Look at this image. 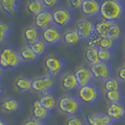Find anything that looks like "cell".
<instances>
[{"label": "cell", "mask_w": 125, "mask_h": 125, "mask_svg": "<svg viewBox=\"0 0 125 125\" xmlns=\"http://www.w3.org/2000/svg\"><path fill=\"white\" fill-rule=\"evenodd\" d=\"M124 6L118 0H105L100 2L99 17L104 21L116 23L123 17Z\"/></svg>", "instance_id": "6da1fadb"}, {"label": "cell", "mask_w": 125, "mask_h": 125, "mask_svg": "<svg viewBox=\"0 0 125 125\" xmlns=\"http://www.w3.org/2000/svg\"><path fill=\"white\" fill-rule=\"evenodd\" d=\"M22 62L20 51L13 47H6L0 51V66L3 70H16Z\"/></svg>", "instance_id": "7a4b0ae2"}, {"label": "cell", "mask_w": 125, "mask_h": 125, "mask_svg": "<svg viewBox=\"0 0 125 125\" xmlns=\"http://www.w3.org/2000/svg\"><path fill=\"white\" fill-rule=\"evenodd\" d=\"M81 108V103L77 98L70 95L61 97L58 102V109L64 114L74 116L79 113Z\"/></svg>", "instance_id": "3957f363"}, {"label": "cell", "mask_w": 125, "mask_h": 125, "mask_svg": "<svg viewBox=\"0 0 125 125\" xmlns=\"http://www.w3.org/2000/svg\"><path fill=\"white\" fill-rule=\"evenodd\" d=\"M54 84V78L49 75L36 77L31 81V91L41 95L49 93V92L53 88Z\"/></svg>", "instance_id": "277c9868"}, {"label": "cell", "mask_w": 125, "mask_h": 125, "mask_svg": "<svg viewBox=\"0 0 125 125\" xmlns=\"http://www.w3.org/2000/svg\"><path fill=\"white\" fill-rule=\"evenodd\" d=\"M99 89L93 83L89 84L78 90L77 99L81 103L85 104H91L95 103L99 96Z\"/></svg>", "instance_id": "5b68a950"}, {"label": "cell", "mask_w": 125, "mask_h": 125, "mask_svg": "<svg viewBox=\"0 0 125 125\" xmlns=\"http://www.w3.org/2000/svg\"><path fill=\"white\" fill-rule=\"evenodd\" d=\"M52 25L57 27H62L68 25L72 20V14L67 8L58 7L52 12Z\"/></svg>", "instance_id": "8992f818"}, {"label": "cell", "mask_w": 125, "mask_h": 125, "mask_svg": "<svg viewBox=\"0 0 125 125\" xmlns=\"http://www.w3.org/2000/svg\"><path fill=\"white\" fill-rule=\"evenodd\" d=\"M89 70L92 73L93 79L105 81L109 77H111L112 68L108 62H99L96 64L90 66Z\"/></svg>", "instance_id": "52a82bcc"}, {"label": "cell", "mask_w": 125, "mask_h": 125, "mask_svg": "<svg viewBox=\"0 0 125 125\" xmlns=\"http://www.w3.org/2000/svg\"><path fill=\"white\" fill-rule=\"evenodd\" d=\"M62 38L61 31L54 25H51L44 29L42 32V39L46 45H55Z\"/></svg>", "instance_id": "ba28073f"}, {"label": "cell", "mask_w": 125, "mask_h": 125, "mask_svg": "<svg viewBox=\"0 0 125 125\" xmlns=\"http://www.w3.org/2000/svg\"><path fill=\"white\" fill-rule=\"evenodd\" d=\"M45 66L49 76L54 77L60 73L63 68V62L56 56H49L45 60Z\"/></svg>", "instance_id": "9c48e42d"}, {"label": "cell", "mask_w": 125, "mask_h": 125, "mask_svg": "<svg viewBox=\"0 0 125 125\" xmlns=\"http://www.w3.org/2000/svg\"><path fill=\"white\" fill-rule=\"evenodd\" d=\"M75 31L81 39H90L94 34V23L88 20L82 19L77 23Z\"/></svg>", "instance_id": "30bf717a"}, {"label": "cell", "mask_w": 125, "mask_h": 125, "mask_svg": "<svg viewBox=\"0 0 125 125\" xmlns=\"http://www.w3.org/2000/svg\"><path fill=\"white\" fill-rule=\"evenodd\" d=\"M52 24V15L49 10L45 9L34 17V27L37 29L44 30Z\"/></svg>", "instance_id": "8fae6325"}, {"label": "cell", "mask_w": 125, "mask_h": 125, "mask_svg": "<svg viewBox=\"0 0 125 125\" xmlns=\"http://www.w3.org/2000/svg\"><path fill=\"white\" fill-rule=\"evenodd\" d=\"M73 74L76 77L79 88L84 87V86L92 83V81L93 80V77L92 73L90 71L89 68H87L86 66H81L79 67H77Z\"/></svg>", "instance_id": "7c38bea8"}, {"label": "cell", "mask_w": 125, "mask_h": 125, "mask_svg": "<svg viewBox=\"0 0 125 125\" xmlns=\"http://www.w3.org/2000/svg\"><path fill=\"white\" fill-rule=\"evenodd\" d=\"M89 125H112L113 120L106 113H88L85 116Z\"/></svg>", "instance_id": "4fadbf2b"}, {"label": "cell", "mask_w": 125, "mask_h": 125, "mask_svg": "<svg viewBox=\"0 0 125 125\" xmlns=\"http://www.w3.org/2000/svg\"><path fill=\"white\" fill-rule=\"evenodd\" d=\"M100 2L95 0H84L81 6V12L87 17H95L99 14Z\"/></svg>", "instance_id": "5bb4252c"}, {"label": "cell", "mask_w": 125, "mask_h": 125, "mask_svg": "<svg viewBox=\"0 0 125 125\" xmlns=\"http://www.w3.org/2000/svg\"><path fill=\"white\" fill-rule=\"evenodd\" d=\"M0 109L5 113H13L21 109V103L14 98L6 97L0 102Z\"/></svg>", "instance_id": "9a60e30c"}, {"label": "cell", "mask_w": 125, "mask_h": 125, "mask_svg": "<svg viewBox=\"0 0 125 125\" xmlns=\"http://www.w3.org/2000/svg\"><path fill=\"white\" fill-rule=\"evenodd\" d=\"M106 114L110 117L112 120H120L125 115V107L120 103H111L107 108Z\"/></svg>", "instance_id": "2e32d148"}, {"label": "cell", "mask_w": 125, "mask_h": 125, "mask_svg": "<svg viewBox=\"0 0 125 125\" xmlns=\"http://www.w3.org/2000/svg\"><path fill=\"white\" fill-rule=\"evenodd\" d=\"M61 87L66 91H71L75 88H79L77 82L76 77L72 73H65L61 78Z\"/></svg>", "instance_id": "e0dca14e"}, {"label": "cell", "mask_w": 125, "mask_h": 125, "mask_svg": "<svg viewBox=\"0 0 125 125\" xmlns=\"http://www.w3.org/2000/svg\"><path fill=\"white\" fill-rule=\"evenodd\" d=\"M113 22L104 21L103 19H99L94 23V34L99 35L100 37L106 38L107 32L109 27L112 25Z\"/></svg>", "instance_id": "ac0fdd59"}, {"label": "cell", "mask_w": 125, "mask_h": 125, "mask_svg": "<svg viewBox=\"0 0 125 125\" xmlns=\"http://www.w3.org/2000/svg\"><path fill=\"white\" fill-rule=\"evenodd\" d=\"M18 3L17 0H2L0 2V8L8 15H14L17 12Z\"/></svg>", "instance_id": "d6986e66"}, {"label": "cell", "mask_w": 125, "mask_h": 125, "mask_svg": "<svg viewBox=\"0 0 125 125\" xmlns=\"http://www.w3.org/2000/svg\"><path fill=\"white\" fill-rule=\"evenodd\" d=\"M31 81L32 80L28 77H19L14 81V87L21 92H26L31 90Z\"/></svg>", "instance_id": "ffe728a7"}, {"label": "cell", "mask_w": 125, "mask_h": 125, "mask_svg": "<svg viewBox=\"0 0 125 125\" xmlns=\"http://www.w3.org/2000/svg\"><path fill=\"white\" fill-rule=\"evenodd\" d=\"M33 109H32V113H33V117L38 120H42L45 119L49 114V111L45 109L44 107L41 105L39 99L35 100L33 103Z\"/></svg>", "instance_id": "44dd1931"}, {"label": "cell", "mask_w": 125, "mask_h": 125, "mask_svg": "<svg viewBox=\"0 0 125 125\" xmlns=\"http://www.w3.org/2000/svg\"><path fill=\"white\" fill-rule=\"evenodd\" d=\"M98 52H99V49L95 46H88L87 49L85 50L84 52L85 60L87 61V62H88L90 66L99 62Z\"/></svg>", "instance_id": "7402d4cb"}, {"label": "cell", "mask_w": 125, "mask_h": 125, "mask_svg": "<svg viewBox=\"0 0 125 125\" xmlns=\"http://www.w3.org/2000/svg\"><path fill=\"white\" fill-rule=\"evenodd\" d=\"M39 102H40L42 106L48 111H51L56 106V99H55L54 96L50 93L41 95Z\"/></svg>", "instance_id": "603a6c76"}, {"label": "cell", "mask_w": 125, "mask_h": 125, "mask_svg": "<svg viewBox=\"0 0 125 125\" xmlns=\"http://www.w3.org/2000/svg\"><path fill=\"white\" fill-rule=\"evenodd\" d=\"M80 37L75 30H69L64 32L62 35V40L68 45H75L80 41Z\"/></svg>", "instance_id": "cb8c5ba5"}, {"label": "cell", "mask_w": 125, "mask_h": 125, "mask_svg": "<svg viewBox=\"0 0 125 125\" xmlns=\"http://www.w3.org/2000/svg\"><path fill=\"white\" fill-rule=\"evenodd\" d=\"M28 46L32 49L33 52L35 53L37 56H40L45 52L46 44L42 38H38L36 41L28 44Z\"/></svg>", "instance_id": "d4e9b609"}, {"label": "cell", "mask_w": 125, "mask_h": 125, "mask_svg": "<svg viewBox=\"0 0 125 125\" xmlns=\"http://www.w3.org/2000/svg\"><path fill=\"white\" fill-rule=\"evenodd\" d=\"M121 34H122V29L120 25L116 23H113L107 32L106 38L113 42H116L120 38Z\"/></svg>", "instance_id": "484cf974"}, {"label": "cell", "mask_w": 125, "mask_h": 125, "mask_svg": "<svg viewBox=\"0 0 125 125\" xmlns=\"http://www.w3.org/2000/svg\"><path fill=\"white\" fill-rule=\"evenodd\" d=\"M27 10L30 13L34 15H38L42 10H45L42 1L39 0H31L27 4Z\"/></svg>", "instance_id": "4316f807"}, {"label": "cell", "mask_w": 125, "mask_h": 125, "mask_svg": "<svg viewBox=\"0 0 125 125\" xmlns=\"http://www.w3.org/2000/svg\"><path fill=\"white\" fill-rule=\"evenodd\" d=\"M23 38L28 44L36 41L38 39V29L34 26H30L23 31Z\"/></svg>", "instance_id": "83f0119b"}, {"label": "cell", "mask_w": 125, "mask_h": 125, "mask_svg": "<svg viewBox=\"0 0 125 125\" xmlns=\"http://www.w3.org/2000/svg\"><path fill=\"white\" fill-rule=\"evenodd\" d=\"M20 56H21L22 61H27V62L34 61L38 58V56L35 55V53L28 45L23 47V49L20 50Z\"/></svg>", "instance_id": "f1b7e54d"}, {"label": "cell", "mask_w": 125, "mask_h": 125, "mask_svg": "<svg viewBox=\"0 0 125 125\" xmlns=\"http://www.w3.org/2000/svg\"><path fill=\"white\" fill-rule=\"evenodd\" d=\"M105 97L109 103H118L122 99V92L120 90L112 92H105Z\"/></svg>", "instance_id": "f546056e"}, {"label": "cell", "mask_w": 125, "mask_h": 125, "mask_svg": "<svg viewBox=\"0 0 125 125\" xmlns=\"http://www.w3.org/2000/svg\"><path fill=\"white\" fill-rule=\"evenodd\" d=\"M120 85L119 81L114 77H109L104 82V88L106 92L117 91V90H120Z\"/></svg>", "instance_id": "4dcf8cb0"}, {"label": "cell", "mask_w": 125, "mask_h": 125, "mask_svg": "<svg viewBox=\"0 0 125 125\" xmlns=\"http://www.w3.org/2000/svg\"><path fill=\"white\" fill-rule=\"evenodd\" d=\"M10 32V26L9 23L0 21V43L6 40Z\"/></svg>", "instance_id": "1f68e13d"}, {"label": "cell", "mask_w": 125, "mask_h": 125, "mask_svg": "<svg viewBox=\"0 0 125 125\" xmlns=\"http://www.w3.org/2000/svg\"><path fill=\"white\" fill-rule=\"evenodd\" d=\"M98 55H99V62H108L112 58L111 51L110 50H107V49H99Z\"/></svg>", "instance_id": "d6a6232c"}, {"label": "cell", "mask_w": 125, "mask_h": 125, "mask_svg": "<svg viewBox=\"0 0 125 125\" xmlns=\"http://www.w3.org/2000/svg\"><path fill=\"white\" fill-rule=\"evenodd\" d=\"M66 125H83V122L77 116H70L66 121Z\"/></svg>", "instance_id": "836d02e7"}, {"label": "cell", "mask_w": 125, "mask_h": 125, "mask_svg": "<svg viewBox=\"0 0 125 125\" xmlns=\"http://www.w3.org/2000/svg\"><path fill=\"white\" fill-rule=\"evenodd\" d=\"M116 77L118 81L125 82V66H122L118 68L116 71Z\"/></svg>", "instance_id": "e575fe53"}, {"label": "cell", "mask_w": 125, "mask_h": 125, "mask_svg": "<svg viewBox=\"0 0 125 125\" xmlns=\"http://www.w3.org/2000/svg\"><path fill=\"white\" fill-rule=\"evenodd\" d=\"M43 6H44L45 9L49 10L50 8H52L58 3V1L56 0H42V1Z\"/></svg>", "instance_id": "d590c367"}, {"label": "cell", "mask_w": 125, "mask_h": 125, "mask_svg": "<svg viewBox=\"0 0 125 125\" xmlns=\"http://www.w3.org/2000/svg\"><path fill=\"white\" fill-rule=\"evenodd\" d=\"M41 124H42L41 121L34 118L33 116L25 120L24 123L23 124V125H41Z\"/></svg>", "instance_id": "8d00e7d4"}, {"label": "cell", "mask_w": 125, "mask_h": 125, "mask_svg": "<svg viewBox=\"0 0 125 125\" xmlns=\"http://www.w3.org/2000/svg\"><path fill=\"white\" fill-rule=\"evenodd\" d=\"M69 3H70V6L72 8H73V9H78V8L80 9L82 1L81 0H70Z\"/></svg>", "instance_id": "74e56055"}, {"label": "cell", "mask_w": 125, "mask_h": 125, "mask_svg": "<svg viewBox=\"0 0 125 125\" xmlns=\"http://www.w3.org/2000/svg\"><path fill=\"white\" fill-rule=\"evenodd\" d=\"M4 90H5V86H4L3 83L0 81V96L2 95V93L4 92Z\"/></svg>", "instance_id": "f35d334b"}, {"label": "cell", "mask_w": 125, "mask_h": 125, "mask_svg": "<svg viewBox=\"0 0 125 125\" xmlns=\"http://www.w3.org/2000/svg\"><path fill=\"white\" fill-rule=\"evenodd\" d=\"M0 125H9V124L7 123V121L5 119L0 116Z\"/></svg>", "instance_id": "ab89813d"}, {"label": "cell", "mask_w": 125, "mask_h": 125, "mask_svg": "<svg viewBox=\"0 0 125 125\" xmlns=\"http://www.w3.org/2000/svg\"><path fill=\"white\" fill-rule=\"evenodd\" d=\"M2 74H3V69L0 66V78L2 77Z\"/></svg>", "instance_id": "60d3db41"}, {"label": "cell", "mask_w": 125, "mask_h": 125, "mask_svg": "<svg viewBox=\"0 0 125 125\" xmlns=\"http://www.w3.org/2000/svg\"><path fill=\"white\" fill-rule=\"evenodd\" d=\"M124 61H125V52H124Z\"/></svg>", "instance_id": "b9f144b4"}, {"label": "cell", "mask_w": 125, "mask_h": 125, "mask_svg": "<svg viewBox=\"0 0 125 125\" xmlns=\"http://www.w3.org/2000/svg\"><path fill=\"white\" fill-rule=\"evenodd\" d=\"M124 45H125V39H124Z\"/></svg>", "instance_id": "7bdbcfd3"}, {"label": "cell", "mask_w": 125, "mask_h": 125, "mask_svg": "<svg viewBox=\"0 0 125 125\" xmlns=\"http://www.w3.org/2000/svg\"><path fill=\"white\" fill-rule=\"evenodd\" d=\"M41 125H44V124H41Z\"/></svg>", "instance_id": "ee69618b"}]
</instances>
